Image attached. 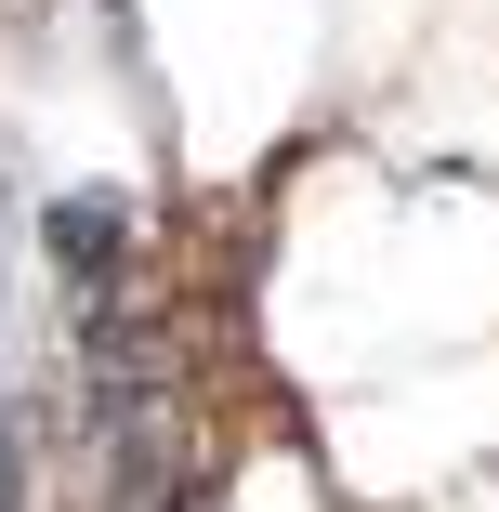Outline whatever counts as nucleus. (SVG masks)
Here are the masks:
<instances>
[{
  "instance_id": "obj_1",
  "label": "nucleus",
  "mask_w": 499,
  "mask_h": 512,
  "mask_svg": "<svg viewBox=\"0 0 499 512\" xmlns=\"http://www.w3.org/2000/svg\"><path fill=\"white\" fill-rule=\"evenodd\" d=\"M14 473H27V460H14V421H0V512H14Z\"/></svg>"
}]
</instances>
